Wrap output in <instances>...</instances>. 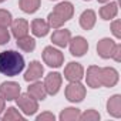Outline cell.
<instances>
[{
    "instance_id": "obj_1",
    "label": "cell",
    "mask_w": 121,
    "mask_h": 121,
    "mask_svg": "<svg viewBox=\"0 0 121 121\" xmlns=\"http://www.w3.org/2000/svg\"><path fill=\"white\" fill-rule=\"evenodd\" d=\"M24 69V57L14 50L0 53V73L7 77L20 74Z\"/></svg>"
},
{
    "instance_id": "obj_2",
    "label": "cell",
    "mask_w": 121,
    "mask_h": 121,
    "mask_svg": "<svg viewBox=\"0 0 121 121\" xmlns=\"http://www.w3.org/2000/svg\"><path fill=\"white\" fill-rule=\"evenodd\" d=\"M43 60L48 67H60L64 63V56L61 51L54 48L53 46H47L43 50Z\"/></svg>"
},
{
    "instance_id": "obj_3",
    "label": "cell",
    "mask_w": 121,
    "mask_h": 121,
    "mask_svg": "<svg viewBox=\"0 0 121 121\" xmlns=\"http://www.w3.org/2000/svg\"><path fill=\"white\" fill-rule=\"evenodd\" d=\"M86 97V87L80 81H70L66 87V98L71 103H80Z\"/></svg>"
},
{
    "instance_id": "obj_4",
    "label": "cell",
    "mask_w": 121,
    "mask_h": 121,
    "mask_svg": "<svg viewBox=\"0 0 121 121\" xmlns=\"http://www.w3.org/2000/svg\"><path fill=\"white\" fill-rule=\"evenodd\" d=\"M16 100H17V105L20 107V110H22L26 115H33V114H36V111L39 110L37 100L33 98L29 93L20 94Z\"/></svg>"
},
{
    "instance_id": "obj_5",
    "label": "cell",
    "mask_w": 121,
    "mask_h": 121,
    "mask_svg": "<svg viewBox=\"0 0 121 121\" xmlns=\"http://www.w3.org/2000/svg\"><path fill=\"white\" fill-rule=\"evenodd\" d=\"M20 86L14 81H4L0 84V95L7 101H13L20 95Z\"/></svg>"
},
{
    "instance_id": "obj_6",
    "label": "cell",
    "mask_w": 121,
    "mask_h": 121,
    "mask_svg": "<svg viewBox=\"0 0 121 121\" xmlns=\"http://www.w3.org/2000/svg\"><path fill=\"white\" fill-rule=\"evenodd\" d=\"M61 74L60 73H50L46 76V80H44V88L47 91V94L50 95H56L60 90V87H61Z\"/></svg>"
},
{
    "instance_id": "obj_7",
    "label": "cell",
    "mask_w": 121,
    "mask_h": 121,
    "mask_svg": "<svg viewBox=\"0 0 121 121\" xmlns=\"http://www.w3.org/2000/svg\"><path fill=\"white\" fill-rule=\"evenodd\" d=\"M64 77L69 80V81H80L83 77H84V69L81 64L78 63H69L64 69Z\"/></svg>"
},
{
    "instance_id": "obj_8",
    "label": "cell",
    "mask_w": 121,
    "mask_h": 121,
    "mask_svg": "<svg viewBox=\"0 0 121 121\" xmlns=\"http://www.w3.org/2000/svg\"><path fill=\"white\" fill-rule=\"evenodd\" d=\"M69 44H70V53H71L73 56H76V57L84 56V54L87 53V50H88V43H87V40H86L84 37H81V36H77V37L71 39Z\"/></svg>"
},
{
    "instance_id": "obj_9",
    "label": "cell",
    "mask_w": 121,
    "mask_h": 121,
    "mask_svg": "<svg viewBox=\"0 0 121 121\" xmlns=\"http://www.w3.org/2000/svg\"><path fill=\"white\" fill-rule=\"evenodd\" d=\"M87 86L91 88H98L101 87V67L98 66H90L87 69Z\"/></svg>"
},
{
    "instance_id": "obj_10",
    "label": "cell",
    "mask_w": 121,
    "mask_h": 121,
    "mask_svg": "<svg viewBox=\"0 0 121 121\" xmlns=\"http://www.w3.org/2000/svg\"><path fill=\"white\" fill-rule=\"evenodd\" d=\"M53 13H54L56 16H58L60 19L66 23L67 20H70V19L73 17V14H74V7H73V4H71L70 2H61V3H58V4L54 7Z\"/></svg>"
},
{
    "instance_id": "obj_11",
    "label": "cell",
    "mask_w": 121,
    "mask_h": 121,
    "mask_svg": "<svg viewBox=\"0 0 121 121\" xmlns=\"http://www.w3.org/2000/svg\"><path fill=\"white\" fill-rule=\"evenodd\" d=\"M118 83V73L112 67L101 69V86L104 87H114Z\"/></svg>"
},
{
    "instance_id": "obj_12",
    "label": "cell",
    "mask_w": 121,
    "mask_h": 121,
    "mask_svg": "<svg viewBox=\"0 0 121 121\" xmlns=\"http://www.w3.org/2000/svg\"><path fill=\"white\" fill-rule=\"evenodd\" d=\"M115 41L111 39H101L97 44V53L101 58H110L112 56L114 47H115Z\"/></svg>"
},
{
    "instance_id": "obj_13",
    "label": "cell",
    "mask_w": 121,
    "mask_h": 121,
    "mask_svg": "<svg viewBox=\"0 0 121 121\" xmlns=\"http://www.w3.org/2000/svg\"><path fill=\"white\" fill-rule=\"evenodd\" d=\"M70 40H71V33L67 29H58L51 36V41L57 47H66V46H69Z\"/></svg>"
},
{
    "instance_id": "obj_14",
    "label": "cell",
    "mask_w": 121,
    "mask_h": 121,
    "mask_svg": "<svg viewBox=\"0 0 121 121\" xmlns=\"http://www.w3.org/2000/svg\"><path fill=\"white\" fill-rule=\"evenodd\" d=\"M43 73H44V67L41 66L40 61H36L34 60V61L30 63V66L24 74V80L26 81H37L43 76Z\"/></svg>"
},
{
    "instance_id": "obj_15",
    "label": "cell",
    "mask_w": 121,
    "mask_h": 121,
    "mask_svg": "<svg viewBox=\"0 0 121 121\" xmlns=\"http://www.w3.org/2000/svg\"><path fill=\"white\" fill-rule=\"evenodd\" d=\"M10 26H12V34L16 39H20L23 36H27V33H29V23L24 19L12 20V24Z\"/></svg>"
},
{
    "instance_id": "obj_16",
    "label": "cell",
    "mask_w": 121,
    "mask_h": 121,
    "mask_svg": "<svg viewBox=\"0 0 121 121\" xmlns=\"http://www.w3.org/2000/svg\"><path fill=\"white\" fill-rule=\"evenodd\" d=\"M48 30H50V26H48V23L46 20H43V19H34L31 22V33L36 37H44V36H47Z\"/></svg>"
},
{
    "instance_id": "obj_17",
    "label": "cell",
    "mask_w": 121,
    "mask_h": 121,
    "mask_svg": "<svg viewBox=\"0 0 121 121\" xmlns=\"http://www.w3.org/2000/svg\"><path fill=\"white\" fill-rule=\"evenodd\" d=\"M107 111H108V114H111L115 118L121 117V95L120 94L112 95L107 101Z\"/></svg>"
},
{
    "instance_id": "obj_18",
    "label": "cell",
    "mask_w": 121,
    "mask_h": 121,
    "mask_svg": "<svg viewBox=\"0 0 121 121\" xmlns=\"http://www.w3.org/2000/svg\"><path fill=\"white\" fill-rule=\"evenodd\" d=\"M95 13L93 10H84L80 16V26L84 29V30H91L95 24Z\"/></svg>"
},
{
    "instance_id": "obj_19",
    "label": "cell",
    "mask_w": 121,
    "mask_h": 121,
    "mask_svg": "<svg viewBox=\"0 0 121 121\" xmlns=\"http://www.w3.org/2000/svg\"><path fill=\"white\" fill-rule=\"evenodd\" d=\"M27 93L33 98H36V100H44L46 95H47V91L44 88V84H41L39 81H34L33 84H30V87L27 88Z\"/></svg>"
},
{
    "instance_id": "obj_20",
    "label": "cell",
    "mask_w": 121,
    "mask_h": 121,
    "mask_svg": "<svg viewBox=\"0 0 121 121\" xmlns=\"http://www.w3.org/2000/svg\"><path fill=\"white\" fill-rule=\"evenodd\" d=\"M117 13H118V6L115 2H111L100 9V17L103 20H111L117 16Z\"/></svg>"
},
{
    "instance_id": "obj_21",
    "label": "cell",
    "mask_w": 121,
    "mask_h": 121,
    "mask_svg": "<svg viewBox=\"0 0 121 121\" xmlns=\"http://www.w3.org/2000/svg\"><path fill=\"white\" fill-rule=\"evenodd\" d=\"M17 47L26 53H30L36 48V40L30 36H23V37L17 39Z\"/></svg>"
},
{
    "instance_id": "obj_22",
    "label": "cell",
    "mask_w": 121,
    "mask_h": 121,
    "mask_svg": "<svg viewBox=\"0 0 121 121\" xmlns=\"http://www.w3.org/2000/svg\"><path fill=\"white\" fill-rule=\"evenodd\" d=\"M80 110L78 108H74V107H69V108H64L61 112H60L58 118L61 121H77L80 118Z\"/></svg>"
},
{
    "instance_id": "obj_23",
    "label": "cell",
    "mask_w": 121,
    "mask_h": 121,
    "mask_svg": "<svg viewBox=\"0 0 121 121\" xmlns=\"http://www.w3.org/2000/svg\"><path fill=\"white\" fill-rule=\"evenodd\" d=\"M19 6L24 13H34L40 7V0H19Z\"/></svg>"
},
{
    "instance_id": "obj_24",
    "label": "cell",
    "mask_w": 121,
    "mask_h": 121,
    "mask_svg": "<svg viewBox=\"0 0 121 121\" xmlns=\"http://www.w3.org/2000/svg\"><path fill=\"white\" fill-rule=\"evenodd\" d=\"M12 120H20V121H23L24 117H23L14 107H10V108H7L6 114L3 115V121H12Z\"/></svg>"
},
{
    "instance_id": "obj_25",
    "label": "cell",
    "mask_w": 121,
    "mask_h": 121,
    "mask_svg": "<svg viewBox=\"0 0 121 121\" xmlns=\"http://www.w3.org/2000/svg\"><path fill=\"white\" fill-rule=\"evenodd\" d=\"M12 24V13L7 10H0V27L7 29Z\"/></svg>"
},
{
    "instance_id": "obj_26",
    "label": "cell",
    "mask_w": 121,
    "mask_h": 121,
    "mask_svg": "<svg viewBox=\"0 0 121 121\" xmlns=\"http://www.w3.org/2000/svg\"><path fill=\"white\" fill-rule=\"evenodd\" d=\"M78 120H83V121H97V120H100V114L95 110H87L83 114H80Z\"/></svg>"
},
{
    "instance_id": "obj_27",
    "label": "cell",
    "mask_w": 121,
    "mask_h": 121,
    "mask_svg": "<svg viewBox=\"0 0 121 121\" xmlns=\"http://www.w3.org/2000/svg\"><path fill=\"white\" fill-rule=\"evenodd\" d=\"M47 19H48V22H47V23H48V26H50V27H53V29H60V27L64 24V22L60 19L58 16H56L53 12L48 14V17H47Z\"/></svg>"
},
{
    "instance_id": "obj_28",
    "label": "cell",
    "mask_w": 121,
    "mask_h": 121,
    "mask_svg": "<svg viewBox=\"0 0 121 121\" xmlns=\"http://www.w3.org/2000/svg\"><path fill=\"white\" fill-rule=\"evenodd\" d=\"M111 31L117 39H121V22L120 20H114L111 23Z\"/></svg>"
},
{
    "instance_id": "obj_29",
    "label": "cell",
    "mask_w": 121,
    "mask_h": 121,
    "mask_svg": "<svg viewBox=\"0 0 121 121\" xmlns=\"http://www.w3.org/2000/svg\"><path fill=\"white\" fill-rule=\"evenodd\" d=\"M9 40H10V33H9V30L4 29V27H0V46L9 43Z\"/></svg>"
},
{
    "instance_id": "obj_30",
    "label": "cell",
    "mask_w": 121,
    "mask_h": 121,
    "mask_svg": "<svg viewBox=\"0 0 121 121\" xmlns=\"http://www.w3.org/2000/svg\"><path fill=\"white\" fill-rule=\"evenodd\" d=\"M54 120H56V117L51 112H43V114L37 115V121H54Z\"/></svg>"
},
{
    "instance_id": "obj_31",
    "label": "cell",
    "mask_w": 121,
    "mask_h": 121,
    "mask_svg": "<svg viewBox=\"0 0 121 121\" xmlns=\"http://www.w3.org/2000/svg\"><path fill=\"white\" fill-rule=\"evenodd\" d=\"M111 58H114L115 61H121V46H120V44H115Z\"/></svg>"
},
{
    "instance_id": "obj_32",
    "label": "cell",
    "mask_w": 121,
    "mask_h": 121,
    "mask_svg": "<svg viewBox=\"0 0 121 121\" xmlns=\"http://www.w3.org/2000/svg\"><path fill=\"white\" fill-rule=\"evenodd\" d=\"M4 104H6V100H4L2 95H0V114L4 111Z\"/></svg>"
},
{
    "instance_id": "obj_33",
    "label": "cell",
    "mask_w": 121,
    "mask_h": 121,
    "mask_svg": "<svg viewBox=\"0 0 121 121\" xmlns=\"http://www.w3.org/2000/svg\"><path fill=\"white\" fill-rule=\"evenodd\" d=\"M100 3H107V2H110V0H98Z\"/></svg>"
},
{
    "instance_id": "obj_34",
    "label": "cell",
    "mask_w": 121,
    "mask_h": 121,
    "mask_svg": "<svg viewBox=\"0 0 121 121\" xmlns=\"http://www.w3.org/2000/svg\"><path fill=\"white\" fill-rule=\"evenodd\" d=\"M3 2H6V0H0V3H3Z\"/></svg>"
},
{
    "instance_id": "obj_35",
    "label": "cell",
    "mask_w": 121,
    "mask_h": 121,
    "mask_svg": "<svg viewBox=\"0 0 121 121\" xmlns=\"http://www.w3.org/2000/svg\"><path fill=\"white\" fill-rule=\"evenodd\" d=\"M86 2H90V0H86Z\"/></svg>"
}]
</instances>
